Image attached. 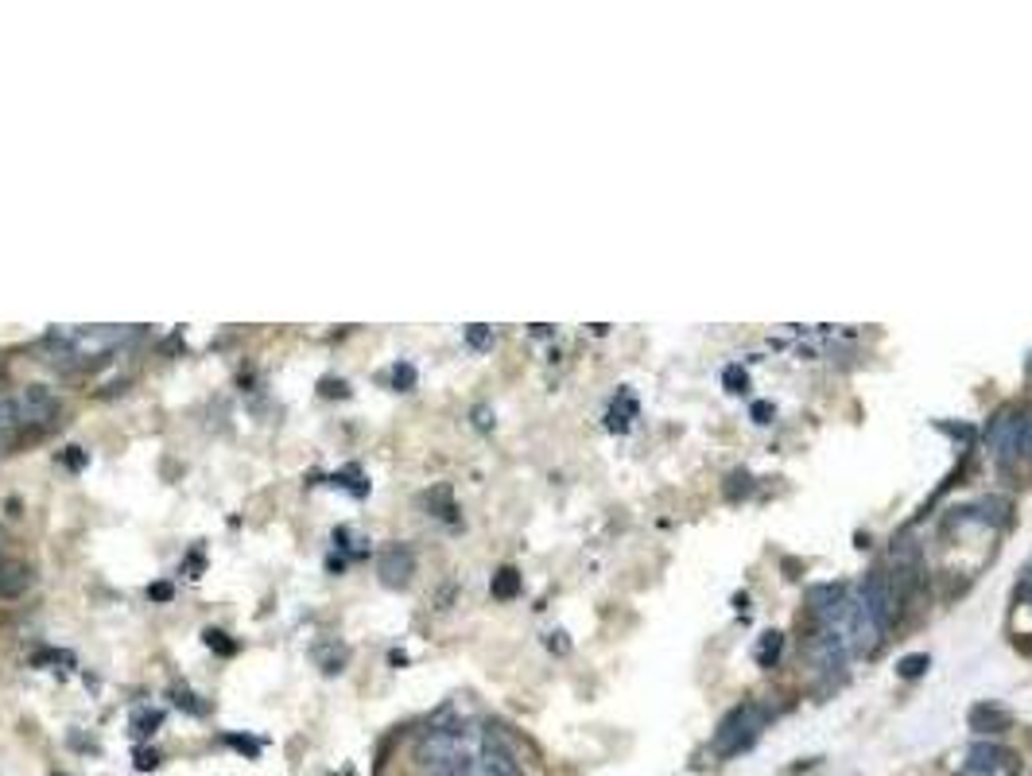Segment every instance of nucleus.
<instances>
[{"label": "nucleus", "instance_id": "423d86ee", "mask_svg": "<svg viewBox=\"0 0 1032 776\" xmlns=\"http://www.w3.org/2000/svg\"><path fill=\"white\" fill-rule=\"evenodd\" d=\"M32 586V571L24 567V563H8L4 571H0V594H20V590H28Z\"/></svg>", "mask_w": 1032, "mask_h": 776}, {"label": "nucleus", "instance_id": "a211bd4d", "mask_svg": "<svg viewBox=\"0 0 1032 776\" xmlns=\"http://www.w3.org/2000/svg\"><path fill=\"white\" fill-rule=\"evenodd\" d=\"M148 598H156V602H167V598H171V586H167V582H156V586H148Z\"/></svg>", "mask_w": 1032, "mask_h": 776}, {"label": "nucleus", "instance_id": "39448f33", "mask_svg": "<svg viewBox=\"0 0 1032 776\" xmlns=\"http://www.w3.org/2000/svg\"><path fill=\"white\" fill-rule=\"evenodd\" d=\"M842 598H846V586H842V582H823V586H815V590L807 594L811 610H819L823 617L835 614V610L842 606Z\"/></svg>", "mask_w": 1032, "mask_h": 776}, {"label": "nucleus", "instance_id": "f03ea898", "mask_svg": "<svg viewBox=\"0 0 1032 776\" xmlns=\"http://www.w3.org/2000/svg\"><path fill=\"white\" fill-rule=\"evenodd\" d=\"M16 416H20V427L47 431V427H55V423H59L63 404H59L47 388H24V392L16 396Z\"/></svg>", "mask_w": 1032, "mask_h": 776}, {"label": "nucleus", "instance_id": "4468645a", "mask_svg": "<svg viewBox=\"0 0 1032 776\" xmlns=\"http://www.w3.org/2000/svg\"><path fill=\"white\" fill-rule=\"evenodd\" d=\"M160 765V757H156V749H136V769H156Z\"/></svg>", "mask_w": 1032, "mask_h": 776}, {"label": "nucleus", "instance_id": "7ed1b4c3", "mask_svg": "<svg viewBox=\"0 0 1032 776\" xmlns=\"http://www.w3.org/2000/svg\"><path fill=\"white\" fill-rule=\"evenodd\" d=\"M1025 431H1029V420H1025L1017 408H1005V412L994 416L986 439H990V447H994V454H998L1001 462H1009V458H1017V451L1025 447Z\"/></svg>", "mask_w": 1032, "mask_h": 776}, {"label": "nucleus", "instance_id": "aec40b11", "mask_svg": "<svg viewBox=\"0 0 1032 776\" xmlns=\"http://www.w3.org/2000/svg\"><path fill=\"white\" fill-rule=\"evenodd\" d=\"M0 555H4V532H0Z\"/></svg>", "mask_w": 1032, "mask_h": 776}, {"label": "nucleus", "instance_id": "f8f14e48", "mask_svg": "<svg viewBox=\"0 0 1032 776\" xmlns=\"http://www.w3.org/2000/svg\"><path fill=\"white\" fill-rule=\"evenodd\" d=\"M206 645L218 648L222 656H233V652H237V645H233V641H226V633H222V629H206Z\"/></svg>", "mask_w": 1032, "mask_h": 776}, {"label": "nucleus", "instance_id": "0eeeda50", "mask_svg": "<svg viewBox=\"0 0 1032 776\" xmlns=\"http://www.w3.org/2000/svg\"><path fill=\"white\" fill-rule=\"evenodd\" d=\"M346 648L342 645H334V641H326V645H319L315 648V660H319V668H323L326 676H338L342 668H346Z\"/></svg>", "mask_w": 1032, "mask_h": 776}, {"label": "nucleus", "instance_id": "4be33fe9", "mask_svg": "<svg viewBox=\"0 0 1032 776\" xmlns=\"http://www.w3.org/2000/svg\"><path fill=\"white\" fill-rule=\"evenodd\" d=\"M1029 369H1032V357H1029Z\"/></svg>", "mask_w": 1032, "mask_h": 776}, {"label": "nucleus", "instance_id": "6ab92c4d", "mask_svg": "<svg viewBox=\"0 0 1032 776\" xmlns=\"http://www.w3.org/2000/svg\"><path fill=\"white\" fill-rule=\"evenodd\" d=\"M726 381H730L734 388H742L745 385V373H742V369H726Z\"/></svg>", "mask_w": 1032, "mask_h": 776}, {"label": "nucleus", "instance_id": "2eb2a0df", "mask_svg": "<svg viewBox=\"0 0 1032 776\" xmlns=\"http://www.w3.org/2000/svg\"><path fill=\"white\" fill-rule=\"evenodd\" d=\"M175 703H179V707H187L191 714H206V707H202V703H194L191 691H179V687H175Z\"/></svg>", "mask_w": 1032, "mask_h": 776}, {"label": "nucleus", "instance_id": "9b49d317", "mask_svg": "<svg viewBox=\"0 0 1032 776\" xmlns=\"http://www.w3.org/2000/svg\"><path fill=\"white\" fill-rule=\"evenodd\" d=\"M392 385L400 388V392H408V388L416 385V369H412L408 361H404V365H396V369H392Z\"/></svg>", "mask_w": 1032, "mask_h": 776}, {"label": "nucleus", "instance_id": "20e7f679", "mask_svg": "<svg viewBox=\"0 0 1032 776\" xmlns=\"http://www.w3.org/2000/svg\"><path fill=\"white\" fill-rule=\"evenodd\" d=\"M377 575L385 586L392 590H400V586H408L412 575H416V555L408 544H392V548L381 551V559H377Z\"/></svg>", "mask_w": 1032, "mask_h": 776}, {"label": "nucleus", "instance_id": "6e6552de", "mask_svg": "<svg viewBox=\"0 0 1032 776\" xmlns=\"http://www.w3.org/2000/svg\"><path fill=\"white\" fill-rule=\"evenodd\" d=\"M780 652H784V633L769 629V633L761 637V645H757V664H761V668H773L776 660H780Z\"/></svg>", "mask_w": 1032, "mask_h": 776}, {"label": "nucleus", "instance_id": "1a4fd4ad", "mask_svg": "<svg viewBox=\"0 0 1032 776\" xmlns=\"http://www.w3.org/2000/svg\"><path fill=\"white\" fill-rule=\"evenodd\" d=\"M516 594H520V575L513 567H501L493 575V598H516Z\"/></svg>", "mask_w": 1032, "mask_h": 776}, {"label": "nucleus", "instance_id": "dca6fc26", "mask_svg": "<svg viewBox=\"0 0 1032 776\" xmlns=\"http://www.w3.org/2000/svg\"><path fill=\"white\" fill-rule=\"evenodd\" d=\"M466 338H470V346H474V350H485V346H489V330H485V326H470V334H466Z\"/></svg>", "mask_w": 1032, "mask_h": 776}, {"label": "nucleus", "instance_id": "9d476101", "mask_svg": "<svg viewBox=\"0 0 1032 776\" xmlns=\"http://www.w3.org/2000/svg\"><path fill=\"white\" fill-rule=\"evenodd\" d=\"M163 722V714L160 711H140L136 718H132V734L136 738H148V734H156V726Z\"/></svg>", "mask_w": 1032, "mask_h": 776}, {"label": "nucleus", "instance_id": "ddd939ff", "mask_svg": "<svg viewBox=\"0 0 1032 776\" xmlns=\"http://www.w3.org/2000/svg\"><path fill=\"white\" fill-rule=\"evenodd\" d=\"M924 668H928V656H924V652H920V656H904L901 660V676H920Z\"/></svg>", "mask_w": 1032, "mask_h": 776}, {"label": "nucleus", "instance_id": "412c9836", "mask_svg": "<svg viewBox=\"0 0 1032 776\" xmlns=\"http://www.w3.org/2000/svg\"><path fill=\"white\" fill-rule=\"evenodd\" d=\"M1029 586H1032V571H1029Z\"/></svg>", "mask_w": 1032, "mask_h": 776}, {"label": "nucleus", "instance_id": "f257e3e1", "mask_svg": "<svg viewBox=\"0 0 1032 776\" xmlns=\"http://www.w3.org/2000/svg\"><path fill=\"white\" fill-rule=\"evenodd\" d=\"M420 776H478V761L458 734H431L416 753Z\"/></svg>", "mask_w": 1032, "mask_h": 776}, {"label": "nucleus", "instance_id": "f3484780", "mask_svg": "<svg viewBox=\"0 0 1032 776\" xmlns=\"http://www.w3.org/2000/svg\"><path fill=\"white\" fill-rule=\"evenodd\" d=\"M233 749H241V753H249V757H257L260 753V745L257 742H249V738H226Z\"/></svg>", "mask_w": 1032, "mask_h": 776}]
</instances>
